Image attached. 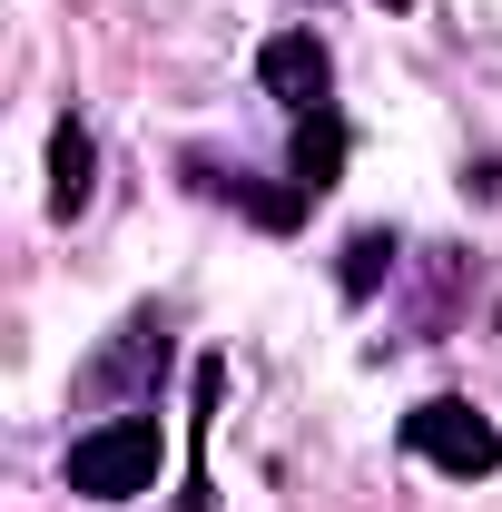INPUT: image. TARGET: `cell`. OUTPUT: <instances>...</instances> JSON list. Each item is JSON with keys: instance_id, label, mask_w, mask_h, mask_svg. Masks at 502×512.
Wrapping results in <instances>:
<instances>
[{"instance_id": "obj_4", "label": "cell", "mask_w": 502, "mask_h": 512, "mask_svg": "<svg viewBox=\"0 0 502 512\" xmlns=\"http://www.w3.org/2000/svg\"><path fill=\"white\" fill-rule=\"evenodd\" d=\"M89 188H99V148H89L79 119H60V138H50V217H79Z\"/></svg>"}, {"instance_id": "obj_6", "label": "cell", "mask_w": 502, "mask_h": 512, "mask_svg": "<svg viewBox=\"0 0 502 512\" xmlns=\"http://www.w3.org/2000/svg\"><path fill=\"white\" fill-rule=\"evenodd\" d=\"M384 266H394V237H384V227H365V237L345 247V296H375Z\"/></svg>"}, {"instance_id": "obj_7", "label": "cell", "mask_w": 502, "mask_h": 512, "mask_svg": "<svg viewBox=\"0 0 502 512\" xmlns=\"http://www.w3.org/2000/svg\"><path fill=\"white\" fill-rule=\"evenodd\" d=\"M384 10H404V0H384Z\"/></svg>"}, {"instance_id": "obj_1", "label": "cell", "mask_w": 502, "mask_h": 512, "mask_svg": "<svg viewBox=\"0 0 502 512\" xmlns=\"http://www.w3.org/2000/svg\"><path fill=\"white\" fill-rule=\"evenodd\" d=\"M158 414H109V424H89L79 444H69V493H89V503H138V493H158Z\"/></svg>"}, {"instance_id": "obj_2", "label": "cell", "mask_w": 502, "mask_h": 512, "mask_svg": "<svg viewBox=\"0 0 502 512\" xmlns=\"http://www.w3.org/2000/svg\"><path fill=\"white\" fill-rule=\"evenodd\" d=\"M404 453L434 463V473H453V483H473V473L502 463V434H493V414H473L463 394H434V404L404 414Z\"/></svg>"}, {"instance_id": "obj_5", "label": "cell", "mask_w": 502, "mask_h": 512, "mask_svg": "<svg viewBox=\"0 0 502 512\" xmlns=\"http://www.w3.org/2000/svg\"><path fill=\"white\" fill-rule=\"evenodd\" d=\"M335 168H345V119L335 109H315V119H296V188H335Z\"/></svg>"}, {"instance_id": "obj_3", "label": "cell", "mask_w": 502, "mask_h": 512, "mask_svg": "<svg viewBox=\"0 0 502 512\" xmlns=\"http://www.w3.org/2000/svg\"><path fill=\"white\" fill-rule=\"evenodd\" d=\"M256 79H266V99H286L296 119H315L335 69H325V40H315V30H276V40L256 50Z\"/></svg>"}]
</instances>
